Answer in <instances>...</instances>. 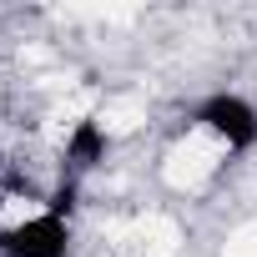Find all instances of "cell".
<instances>
[{"instance_id": "1", "label": "cell", "mask_w": 257, "mask_h": 257, "mask_svg": "<svg viewBox=\"0 0 257 257\" xmlns=\"http://www.w3.org/2000/svg\"><path fill=\"white\" fill-rule=\"evenodd\" d=\"M0 257H71V217L51 202L0 222Z\"/></svg>"}, {"instance_id": "2", "label": "cell", "mask_w": 257, "mask_h": 257, "mask_svg": "<svg viewBox=\"0 0 257 257\" xmlns=\"http://www.w3.org/2000/svg\"><path fill=\"white\" fill-rule=\"evenodd\" d=\"M192 121L202 126L217 147H227L232 157H242V152L257 147V106H252L247 96H237V91H212V96H202V101L192 106Z\"/></svg>"}, {"instance_id": "3", "label": "cell", "mask_w": 257, "mask_h": 257, "mask_svg": "<svg viewBox=\"0 0 257 257\" xmlns=\"http://www.w3.org/2000/svg\"><path fill=\"white\" fill-rule=\"evenodd\" d=\"M106 152H111V137H106V126L96 121V116H86V121H76L71 126V137H66V172H71V182L76 177H86L91 167H101L106 162Z\"/></svg>"}]
</instances>
